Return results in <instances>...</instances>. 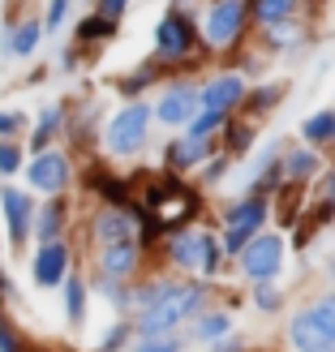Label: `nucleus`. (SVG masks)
I'll use <instances>...</instances> for the list:
<instances>
[{"mask_svg":"<svg viewBox=\"0 0 335 352\" xmlns=\"http://www.w3.org/2000/svg\"><path fill=\"white\" fill-rule=\"evenodd\" d=\"M112 34H116V22H112V17L91 13V17H82V22H78L74 39H78V43H103V39H112Z\"/></svg>","mask_w":335,"mask_h":352,"instance_id":"17","label":"nucleus"},{"mask_svg":"<svg viewBox=\"0 0 335 352\" xmlns=\"http://www.w3.org/2000/svg\"><path fill=\"white\" fill-rule=\"evenodd\" d=\"M34 206H39V202H30L26 189H13V185L0 189V210H5V232H9V245H13V250H22L26 236H30Z\"/></svg>","mask_w":335,"mask_h":352,"instance_id":"5","label":"nucleus"},{"mask_svg":"<svg viewBox=\"0 0 335 352\" xmlns=\"http://www.w3.org/2000/svg\"><path fill=\"white\" fill-rule=\"evenodd\" d=\"M262 215H267V202H262V198H250V202H241V206L228 210L224 223H228V228H233V223H254V228H258Z\"/></svg>","mask_w":335,"mask_h":352,"instance_id":"21","label":"nucleus"},{"mask_svg":"<svg viewBox=\"0 0 335 352\" xmlns=\"http://www.w3.org/2000/svg\"><path fill=\"white\" fill-rule=\"evenodd\" d=\"M202 301V288L198 284H151L147 292L133 296V309H138V331L142 336H160V331L176 327L181 318H189Z\"/></svg>","mask_w":335,"mask_h":352,"instance_id":"1","label":"nucleus"},{"mask_svg":"<svg viewBox=\"0 0 335 352\" xmlns=\"http://www.w3.org/2000/svg\"><path fill=\"white\" fill-rule=\"evenodd\" d=\"M301 133L310 138V142H331V138H335V112H318V116H310Z\"/></svg>","mask_w":335,"mask_h":352,"instance_id":"24","label":"nucleus"},{"mask_svg":"<svg viewBox=\"0 0 335 352\" xmlns=\"http://www.w3.org/2000/svg\"><path fill=\"white\" fill-rule=\"evenodd\" d=\"M69 5H74V0H47V13L39 17V22H43V30H61V26H65V13H69Z\"/></svg>","mask_w":335,"mask_h":352,"instance_id":"25","label":"nucleus"},{"mask_svg":"<svg viewBox=\"0 0 335 352\" xmlns=\"http://www.w3.org/2000/svg\"><path fill=\"white\" fill-rule=\"evenodd\" d=\"M138 236V223L129 210H120V206H108V210H99L95 215V241L99 245H116V241H133Z\"/></svg>","mask_w":335,"mask_h":352,"instance_id":"13","label":"nucleus"},{"mask_svg":"<svg viewBox=\"0 0 335 352\" xmlns=\"http://www.w3.org/2000/svg\"><path fill=\"white\" fill-rule=\"evenodd\" d=\"M30 275L39 288H56L61 279L69 275V245L56 236V241H39L34 250V262H30Z\"/></svg>","mask_w":335,"mask_h":352,"instance_id":"8","label":"nucleus"},{"mask_svg":"<svg viewBox=\"0 0 335 352\" xmlns=\"http://www.w3.org/2000/svg\"><path fill=\"white\" fill-rule=\"evenodd\" d=\"M323 202H327V206H335V172L323 181Z\"/></svg>","mask_w":335,"mask_h":352,"instance_id":"33","label":"nucleus"},{"mask_svg":"<svg viewBox=\"0 0 335 352\" xmlns=\"http://www.w3.org/2000/svg\"><path fill=\"white\" fill-rule=\"evenodd\" d=\"M26 181L39 193H61L69 185V160L61 151H34V160L26 164Z\"/></svg>","mask_w":335,"mask_h":352,"instance_id":"7","label":"nucleus"},{"mask_svg":"<svg viewBox=\"0 0 335 352\" xmlns=\"http://www.w3.org/2000/svg\"><path fill=\"white\" fill-rule=\"evenodd\" d=\"M258 305L262 309H275V292H258Z\"/></svg>","mask_w":335,"mask_h":352,"instance_id":"35","label":"nucleus"},{"mask_svg":"<svg viewBox=\"0 0 335 352\" xmlns=\"http://www.w3.org/2000/svg\"><path fill=\"white\" fill-rule=\"evenodd\" d=\"M193 47V26L181 13H164V22L155 26V52L160 56H185Z\"/></svg>","mask_w":335,"mask_h":352,"instance_id":"11","label":"nucleus"},{"mask_svg":"<svg viewBox=\"0 0 335 352\" xmlns=\"http://www.w3.org/2000/svg\"><path fill=\"white\" fill-rule=\"evenodd\" d=\"M26 129V116L22 112H0V142H5V138H17Z\"/></svg>","mask_w":335,"mask_h":352,"instance_id":"27","label":"nucleus"},{"mask_svg":"<svg viewBox=\"0 0 335 352\" xmlns=\"http://www.w3.org/2000/svg\"><path fill=\"white\" fill-rule=\"evenodd\" d=\"M125 9H129V0H99V9H95V13H103V17H112V22H116V17L125 13Z\"/></svg>","mask_w":335,"mask_h":352,"instance_id":"31","label":"nucleus"},{"mask_svg":"<svg viewBox=\"0 0 335 352\" xmlns=\"http://www.w3.org/2000/svg\"><path fill=\"white\" fill-rule=\"evenodd\" d=\"M292 348L296 352H327L335 348V296H323L314 309H305L292 322Z\"/></svg>","mask_w":335,"mask_h":352,"instance_id":"2","label":"nucleus"},{"mask_svg":"<svg viewBox=\"0 0 335 352\" xmlns=\"http://www.w3.org/2000/svg\"><path fill=\"white\" fill-rule=\"evenodd\" d=\"M250 9L258 22H279V17H288L296 9V0H250Z\"/></svg>","mask_w":335,"mask_h":352,"instance_id":"22","label":"nucleus"},{"mask_svg":"<svg viewBox=\"0 0 335 352\" xmlns=\"http://www.w3.org/2000/svg\"><path fill=\"white\" fill-rule=\"evenodd\" d=\"M43 43V22L39 17H9L5 30H0V56H17V60H26L34 56V47Z\"/></svg>","mask_w":335,"mask_h":352,"instance_id":"9","label":"nucleus"},{"mask_svg":"<svg viewBox=\"0 0 335 352\" xmlns=\"http://www.w3.org/2000/svg\"><path fill=\"white\" fill-rule=\"evenodd\" d=\"M198 160H206V138H193V133H185L181 142L168 151V164L172 168H189V164H198Z\"/></svg>","mask_w":335,"mask_h":352,"instance_id":"19","label":"nucleus"},{"mask_svg":"<svg viewBox=\"0 0 335 352\" xmlns=\"http://www.w3.org/2000/svg\"><path fill=\"white\" fill-rule=\"evenodd\" d=\"M224 331H228V318H224V314H210V318L198 327V336L202 340H215V336H224Z\"/></svg>","mask_w":335,"mask_h":352,"instance_id":"30","label":"nucleus"},{"mask_svg":"<svg viewBox=\"0 0 335 352\" xmlns=\"http://www.w3.org/2000/svg\"><path fill=\"white\" fill-rule=\"evenodd\" d=\"M279 262H284V241L279 236H254L241 250V267H245L250 279H258V284H267V279L279 271Z\"/></svg>","mask_w":335,"mask_h":352,"instance_id":"6","label":"nucleus"},{"mask_svg":"<svg viewBox=\"0 0 335 352\" xmlns=\"http://www.w3.org/2000/svg\"><path fill=\"white\" fill-rule=\"evenodd\" d=\"M147 125H151V108H147V103H129V108H120V112L108 120V133H103V142H108L112 155L129 160V155L142 151V142H147Z\"/></svg>","mask_w":335,"mask_h":352,"instance_id":"3","label":"nucleus"},{"mask_svg":"<svg viewBox=\"0 0 335 352\" xmlns=\"http://www.w3.org/2000/svg\"><path fill=\"white\" fill-rule=\"evenodd\" d=\"M233 146H237V151L250 146V129H241V125H237V129H233Z\"/></svg>","mask_w":335,"mask_h":352,"instance_id":"34","label":"nucleus"},{"mask_svg":"<svg viewBox=\"0 0 335 352\" xmlns=\"http://www.w3.org/2000/svg\"><path fill=\"white\" fill-rule=\"evenodd\" d=\"M327 352H335V348H327Z\"/></svg>","mask_w":335,"mask_h":352,"instance_id":"36","label":"nucleus"},{"mask_svg":"<svg viewBox=\"0 0 335 352\" xmlns=\"http://www.w3.org/2000/svg\"><path fill=\"white\" fill-rule=\"evenodd\" d=\"M172 262L185 271H202V275H215V262H219V250L206 232H176L172 236Z\"/></svg>","mask_w":335,"mask_h":352,"instance_id":"4","label":"nucleus"},{"mask_svg":"<svg viewBox=\"0 0 335 352\" xmlns=\"http://www.w3.org/2000/svg\"><path fill=\"white\" fill-rule=\"evenodd\" d=\"M0 352H17V340H13V327L0 318Z\"/></svg>","mask_w":335,"mask_h":352,"instance_id":"32","label":"nucleus"},{"mask_svg":"<svg viewBox=\"0 0 335 352\" xmlns=\"http://www.w3.org/2000/svg\"><path fill=\"white\" fill-rule=\"evenodd\" d=\"M284 168H288V176H292V181H301V176H310L314 168H318V160H314L310 151H296V155H292V160H288Z\"/></svg>","mask_w":335,"mask_h":352,"instance_id":"26","label":"nucleus"},{"mask_svg":"<svg viewBox=\"0 0 335 352\" xmlns=\"http://www.w3.org/2000/svg\"><path fill=\"white\" fill-rule=\"evenodd\" d=\"M241 95H245L241 78H237V74H224V78H215V82H210L206 91L198 95V108H202V112H228V108H237V103H241Z\"/></svg>","mask_w":335,"mask_h":352,"instance_id":"14","label":"nucleus"},{"mask_svg":"<svg viewBox=\"0 0 335 352\" xmlns=\"http://www.w3.org/2000/svg\"><path fill=\"white\" fill-rule=\"evenodd\" d=\"M241 22H245V5H241V0H215L210 13H206V39L215 47L233 43L241 34Z\"/></svg>","mask_w":335,"mask_h":352,"instance_id":"10","label":"nucleus"},{"mask_svg":"<svg viewBox=\"0 0 335 352\" xmlns=\"http://www.w3.org/2000/svg\"><path fill=\"white\" fill-rule=\"evenodd\" d=\"M215 125H224V112H202V120H193V125H189V133H193V138H206V133L215 129Z\"/></svg>","mask_w":335,"mask_h":352,"instance_id":"29","label":"nucleus"},{"mask_svg":"<svg viewBox=\"0 0 335 352\" xmlns=\"http://www.w3.org/2000/svg\"><path fill=\"white\" fill-rule=\"evenodd\" d=\"M22 164H26V151H22V142H17V138H5V142H0V176H13V172H22Z\"/></svg>","mask_w":335,"mask_h":352,"instance_id":"23","label":"nucleus"},{"mask_svg":"<svg viewBox=\"0 0 335 352\" xmlns=\"http://www.w3.org/2000/svg\"><path fill=\"white\" fill-rule=\"evenodd\" d=\"M61 120H65V108H43L39 112V125H34V133H30V151H47V142L56 138V129H61Z\"/></svg>","mask_w":335,"mask_h":352,"instance_id":"18","label":"nucleus"},{"mask_svg":"<svg viewBox=\"0 0 335 352\" xmlns=\"http://www.w3.org/2000/svg\"><path fill=\"white\" fill-rule=\"evenodd\" d=\"M61 223H65V202H43V206H34L30 232L39 236V241H56L61 236Z\"/></svg>","mask_w":335,"mask_h":352,"instance_id":"16","label":"nucleus"},{"mask_svg":"<svg viewBox=\"0 0 335 352\" xmlns=\"http://www.w3.org/2000/svg\"><path fill=\"white\" fill-rule=\"evenodd\" d=\"M138 352H181V344H176V340H168L164 331H160V336H147L142 344H138Z\"/></svg>","mask_w":335,"mask_h":352,"instance_id":"28","label":"nucleus"},{"mask_svg":"<svg viewBox=\"0 0 335 352\" xmlns=\"http://www.w3.org/2000/svg\"><path fill=\"white\" fill-rule=\"evenodd\" d=\"M65 284V314H69V322H82V314H86V288H82V279L78 275H65L61 279Z\"/></svg>","mask_w":335,"mask_h":352,"instance_id":"20","label":"nucleus"},{"mask_svg":"<svg viewBox=\"0 0 335 352\" xmlns=\"http://www.w3.org/2000/svg\"><path fill=\"white\" fill-rule=\"evenodd\" d=\"M198 112V95H189L185 86H176V91H168L160 99V108H155V116L164 120V125H185V120Z\"/></svg>","mask_w":335,"mask_h":352,"instance_id":"15","label":"nucleus"},{"mask_svg":"<svg viewBox=\"0 0 335 352\" xmlns=\"http://www.w3.org/2000/svg\"><path fill=\"white\" fill-rule=\"evenodd\" d=\"M138 267V241H116V245H99V275L116 284V279H129Z\"/></svg>","mask_w":335,"mask_h":352,"instance_id":"12","label":"nucleus"}]
</instances>
